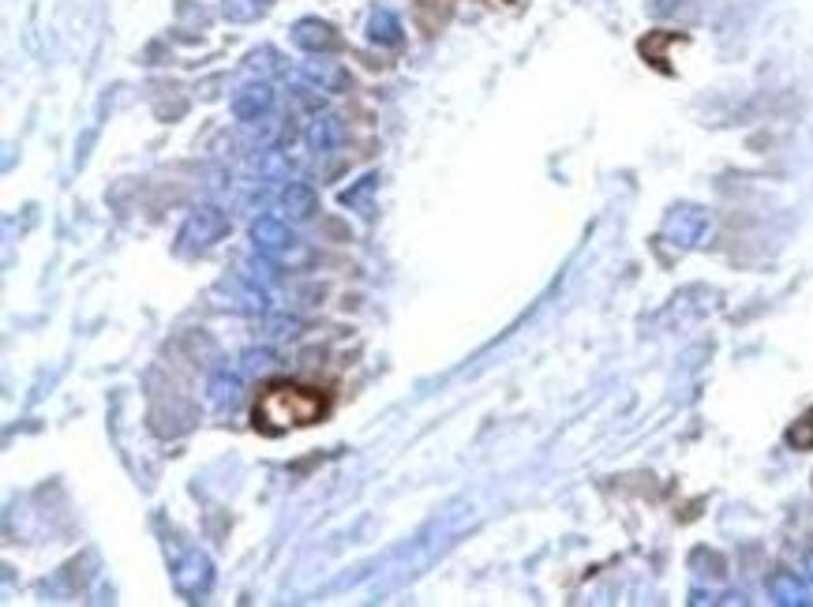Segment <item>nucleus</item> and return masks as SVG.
<instances>
[{
	"label": "nucleus",
	"mask_w": 813,
	"mask_h": 607,
	"mask_svg": "<svg viewBox=\"0 0 813 607\" xmlns=\"http://www.w3.org/2000/svg\"><path fill=\"white\" fill-rule=\"evenodd\" d=\"M225 233H229V218H225V210L218 207H199L184 222V229H180V240H184V248H210L214 240H222Z\"/></svg>",
	"instance_id": "7ed1b4c3"
},
{
	"label": "nucleus",
	"mask_w": 813,
	"mask_h": 607,
	"mask_svg": "<svg viewBox=\"0 0 813 607\" xmlns=\"http://www.w3.org/2000/svg\"><path fill=\"white\" fill-rule=\"evenodd\" d=\"M806 574H810V581H813V555L806 559Z\"/></svg>",
	"instance_id": "dca6fc26"
},
{
	"label": "nucleus",
	"mask_w": 813,
	"mask_h": 607,
	"mask_svg": "<svg viewBox=\"0 0 813 607\" xmlns=\"http://www.w3.org/2000/svg\"><path fill=\"white\" fill-rule=\"evenodd\" d=\"M252 240H255V248H259L263 255H278L281 248H289L293 233H289V225L281 222V218H270V214H263V218L252 225Z\"/></svg>",
	"instance_id": "0eeeda50"
},
{
	"label": "nucleus",
	"mask_w": 813,
	"mask_h": 607,
	"mask_svg": "<svg viewBox=\"0 0 813 607\" xmlns=\"http://www.w3.org/2000/svg\"><path fill=\"white\" fill-rule=\"evenodd\" d=\"M784 439L791 450H813V409H806V413L787 428Z\"/></svg>",
	"instance_id": "4468645a"
},
{
	"label": "nucleus",
	"mask_w": 813,
	"mask_h": 607,
	"mask_svg": "<svg viewBox=\"0 0 813 607\" xmlns=\"http://www.w3.org/2000/svg\"><path fill=\"white\" fill-rule=\"evenodd\" d=\"M368 38L375 45H401V23L394 12H386V8H375L368 19Z\"/></svg>",
	"instance_id": "9b49d317"
},
{
	"label": "nucleus",
	"mask_w": 813,
	"mask_h": 607,
	"mask_svg": "<svg viewBox=\"0 0 813 607\" xmlns=\"http://www.w3.org/2000/svg\"><path fill=\"white\" fill-rule=\"evenodd\" d=\"M270 109H274V90H270L267 83H248V87H240L237 98H233V117L244 120V124L263 120Z\"/></svg>",
	"instance_id": "39448f33"
},
{
	"label": "nucleus",
	"mask_w": 813,
	"mask_h": 607,
	"mask_svg": "<svg viewBox=\"0 0 813 607\" xmlns=\"http://www.w3.org/2000/svg\"><path fill=\"white\" fill-rule=\"evenodd\" d=\"M709 237V210L701 207H675L664 222V240H671L675 248H697L701 240Z\"/></svg>",
	"instance_id": "f03ea898"
},
{
	"label": "nucleus",
	"mask_w": 813,
	"mask_h": 607,
	"mask_svg": "<svg viewBox=\"0 0 813 607\" xmlns=\"http://www.w3.org/2000/svg\"><path fill=\"white\" fill-rule=\"evenodd\" d=\"M281 207H285V214H289L293 222H308L311 214L319 210V199H315V192H311L308 184L289 180V184L281 188Z\"/></svg>",
	"instance_id": "6e6552de"
},
{
	"label": "nucleus",
	"mask_w": 813,
	"mask_h": 607,
	"mask_svg": "<svg viewBox=\"0 0 813 607\" xmlns=\"http://www.w3.org/2000/svg\"><path fill=\"white\" fill-rule=\"evenodd\" d=\"M293 42L304 49V53H330V49H338V34H334V27L330 23H323V19H296L293 23Z\"/></svg>",
	"instance_id": "423d86ee"
},
{
	"label": "nucleus",
	"mask_w": 813,
	"mask_h": 607,
	"mask_svg": "<svg viewBox=\"0 0 813 607\" xmlns=\"http://www.w3.org/2000/svg\"><path fill=\"white\" fill-rule=\"evenodd\" d=\"M338 143H341V120L334 117V113H323V117L311 120V128H308L311 154H330V150H338Z\"/></svg>",
	"instance_id": "9d476101"
},
{
	"label": "nucleus",
	"mask_w": 813,
	"mask_h": 607,
	"mask_svg": "<svg viewBox=\"0 0 813 607\" xmlns=\"http://www.w3.org/2000/svg\"><path fill=\"white\" fill-rule=\"evenodd\" d=\"M326 394L300 383H270L255 401V428L263 435H281L289 428H308L326 416Z\"/></svg>",
	"instance_id": "f257e3e1"
},
{
	"label": "nucleus",
	"mask_w": 813,
	"mask_h": 607,
	"mask_svg": "<svg viewBox=\"0 0 813 607\" xmlns=\"http://www.w3.org/2000/svg\"><path fill=\"white\" fill-rule=\"evenodd\" d=\"M210 390H214V401H218V405H233V401L240 398V375H237V371H233V375H229V371H222V375L214 379V386H210Z\"/></svg>",
	"instance_id": "2eb2a0df"
},
{
	"label": "nucleus",
	"mask_w": 813,
	"mask_h": 607,
	"mask_svg": "<svg viewBox=\"0 0 813 607\" xmlns=\"http://www.w3.org/2000/svg\"><path fill=\"white\" fill-rule=\"evenodd\" d=\"M304 79L311 83V90H341L345 87V72L330 60H308L304 64Z\"/></svg>",
	"instance_id": "f8f14e48"
},
{
	"label": "nucleus",
	"mask_w": 813,
	"mask_h": 607,
	"mask_svg": "<svg viewBox=\"0 0 813 607\" xmlns=\"http://www.w3.org/2000/svg\"><path fill=\"white\" fill-rule=\"evenodd\" d=\"M177 589L188 596H199L210 589V578H214V570H210V559L203 555V551H188L184 559L177 563Z\"/></svg>",
	"instance_id": "20e7f679"
},
{
	"label": "nucleus",
	"mask_w": 813,
	"mask_h": 607,
	"mask_svg": "<svg viewBox=\"0 0 813 607\" xmlns=\"http://www.w3.org/2000/svg\"><path fill=\"white\" fill-rule=\"evenodd\" d=\"M769 596H772V604H780V607L810 604V593H806V585L799 581V574H787V570H780V574L769 578Z\"/></svg>",
	"instance_id": "1a4fd4ad"
},
{
	"label": "nucleus",
	"mask_w": 813,
	"mask_h": 607,
	"mask_svg": "<svg viewBox=\"0 0 813 607\" xmlns=\"http://www.w3.org/2000/svg\"><path fill=\"white\" fill-rule=\"evenodd\" d=\"M267 8H270V0H222L225 19H233V23H252V19H259Z\"/></svg>",
	"instance_id": "ddd939ff"
}]
</instances>
